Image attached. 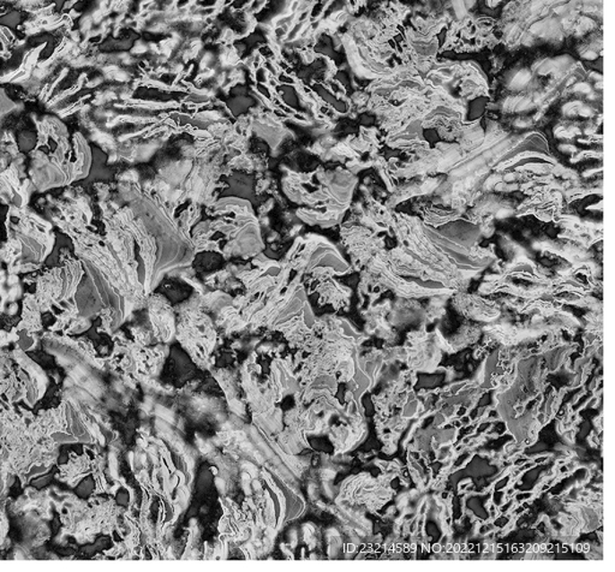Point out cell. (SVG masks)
<instances>
[{"mask_svg": "<svg viewBox=\"0 0 615 572\" xmlns=\"http://www.w3.org/2000/svg\"><path fill=\"white\" fill-rule=\"evenodd\" d=\"M206 212L211 218L194 226L190 234L195 254L208 250L225 259H249L263 253L259 221L248 201L222 197Z\"/></svg>", "mask_w": 615, "mask_h": 572, "instance_id": "6da1fadb", "label": "cell"}, {"mask_svg": "<svg viewBox=\"0 0 615 572\" xmlns=\"http://www.w3.org/2000/svg\"><path fill=\"white\" fill-rule=\"evenodd\" d=\"M356 176L344 169L319 168L309 174L290 172L282 178V189L290 200L299 204L300 221L321 228L341 224L351 206Z\"/></svg>", "mask_w": 615, "mask_h": 572, "instance_id": "7a4b0ae2", "label": "cell"}, {"mask_svg": "<svg viewBox=\"0 0 615 572\" xmlns=\"http://www.w3.org/2000/svg\"><path fill=\"white\" fill-rule=\"evenodd\" d=\"M282 261L296 273L316 282L326 281L334 275L348 274L352 271L338 249L319 235L297 238L288 256Z\"/></svg>", "mask_w": 615, "mask_h": 572, "instance_id": "3957f363", "label": "cell"}, {"mask_svg": "<svg viewBox=\"0 0 615 572\" xmlns=\"http://www.w3.org/2000/svg\"><path fill=\"white\" fill-rule=\"evenodd\" d=\"M201 306V296L195 292L189 301L176 307V341L197 366L207 367L218 334L213 321Z\"/></svg>", "mask_w": 615, "mask_h": 572, "instance_id": "277c9868", "label": "cell"}, {"mask_svg": "<svg viewBox=\"0 0 615 572\" xmlns=\"http://www.w3.org/2000/svg\"><path fill=\"white\" fill-rule=\"evenodd\" d=\"M394 226L392 228L398 246L406 247L427 263L436 267L455 282L458 291H463L469 279L452 264L446 256L428 238L424 231L423 221L420 217L405 213H394Z\"/></svg>", "mask_w": 615, "mask_h": 572, "instance_id": "5b68a950", "label": "cell"}, {"mask_svg": "<svg viewBox=\"0 0 615 572\" xmlns=\"http://www.w3.org/2000/svg\"><path fill=\"white\" fill-rule=\"evenodd\" d=\"M360 282H377L385 290H390L401 299H427L436 295H454L457 292L441 282H422L395 274L388 267L386 249L377 253L367 266L360 270Z\"/></svg>", "mask_w": 615, "mask_h": 572, "instance_id": "8992f818", "label": "cell"}, {"mask_svg": "<svg viewBox=\"0 0 615 572\" xmlns=\"http://www.w3.org/2000/svg\"><path fill=\"white\" fill-rule=\"evenodd\" d=\"M83 273L82 261L79 257H68L63 261L62 266L53 267L40 275L37 282L35 299L42 312L75 298Z\"/></svg>", "mask_w": 615, "mask_h": 572, "instance_id": "52a82bcc", "label": "cell"}, {"mask_svg": "<svg viewBox=\"0 0 615 572\" xmlns=\"http://www.w3.org/2000/svg\"><path fill=\"white\" fill-rule=\"evenodd\" d=\"M30 181L39 192L68 186L76 181V169L72 160L59 164L41 150L30 153Z\"/></svg>", "mask_w": 615, "mask_h": 572, "instance_id": "ba28073f", "label": "cell"}, {"mask_svg": "<svg viewBox=\"0 0 615 572\" xmlns=\"http://www.w3.org/2000/svg\"><path fill=\"white\" fill-rule=\"evenodd\" d=\"M386 261L390 270L402 277L419 279L422 282H441L446 288L458 291L455 282L446 275L441 273L436 267L406 247L397 246L394 249L386 250Z\"/></svg>", "mask_w": 615, "mask_h": 572, "instance_id": "9c48e42d", "label": "cell"}, {"mask_svg": "<svg viewBox=\"0 0 615 572\" xmlns=\"http://www.w3.org/2000/svg\"><path fill=\"white\" fill-rule=\"evenodd\" d=\"M341 236L348 250L353 268L363 270L367 264L385 249V238L377 236L372 229L357 222L348 221L342 225Z\"/></svg>", "mask_w": 615, "mask_h": 572, "instance_id": "30bf717a", "label": "cell"}, {"mask_svg": "<svg viewBox=\"0 0 615 572\" xmlns=\"http://www.w3.org/2000/svg\"><path fill=\"white\" fill-rule=\"evenodd\" d=\"M388 483L390 479H386V476L377 480L370 478L368 474L353 476L346 480L342 485L339 499L363 504L369 510H377L387 503L392 496Z\"/></svg>", "mask_w": 615, "mask_h": 572, "instance_id": "8fae6325", "label": "cell"}, {"mask_svg": "<svg viewBox=\"0 0 615 572\" xmlns=\"http://www.w3.org/2000/svg\"><path fill=\"white\" fill-rule=\"evenodd\" d=\"M405 362L413 370L434 372L441 360V349L437 345L434 332L428 334L426 325L411 331L404 345Z\"/></svg>", "mask_w": 615, "mask_h": 572, "instance_id": "7c38bea8", "label": "cell"}, {"mask_svg": "<svg viewBox=\"0 0 615 572\" xmlns=\"http://www.w3.org/2000/svg\"><path fill=\"white\" fill-rule=\"evenodd\" d=\"M528 199L518 204L515 215H535L544 222L553 221L557 215L564 211L563 194L548 188L546 185H536L529 190Z\"/></svg>", "mask_w": 615, "mask_h": 572, "instance_id": "4fadbf2b", "label": "cell"}, {"mask_svg": "<svg viewBox=\"0 0 615 572\" xmlns=\"http://www.w3.org/2000/svg\"><path fill=\"white\" fill-rule=\"evenodd\" d=\"M409 155L410 159L406 161H399L397 158H392L390 161H387L394 179H410L437 174L440 152L437 148L429 146Z\"/></svg>", "mask_w": 615, "mask_h": 572, "instance_id": "5bb4252c", "label": "cell"}, {"mask_svg": "<svg viewBox=\"0 0 615 572\" xmlns=\"http://www.w3.org/2000/svg\"><path fill=\"white\" fill-rule=\"evenodd\" d=\"M146 307L154 338L161 344H168L176 339V310L168 299L152 292Z\"/></svg>", "mask_w": 615, "mask_h": 572, "instance_id": "9a60e30c", "label": "cell"}, {"mask_svg": "<svg viewBox=\"0 0 615 572\" xmlns=\"http://www.w3.org/2000/svg\"><path fill=\"white\" fill-rule=\"evenodd\" d=\"M452 306L466 319L494 323L501 316V307L496 301H490L477 294L457 291L452 295Z\"/></svg>", "mask_w": 615, "mask_h": 572, "instance_id": "2e32d148", "label": "cell"}, {"mask_svg": "<svg viewBox=\"0 0 615 572\" xmlns=\"http://www.w3.org/2000/svg\"><path fill=\"white\" fill-rule=\"evenodd\" d=\"M532 245L533 249L563 257L574 266L593 260V253L590 252L589 248L570 239H550L547 238V236L537 235L533 238Z\"/></svg>", "mask_w": 615, "mask_h": 572, "instance_id": "e0dca14e", "label": "cell"}, {"mask_svg": "<svg viewBox=\"0 0 615 572\" xmlns=\"http://www.w3.org/2000/svg\"><path fill=\"white\" fill-rule=\"evenodd\" d=\"M518 201L505 195L487 193L479 197L473 206L466 212V219L479 225L484 218H507L515 214Z\"/></svg>", "mask_w": 615, "mask_h": 572, "instance_id": "ac0fdd59", "label": "cell"}, {"mask_svg": "<svg viewBox=\"0 0 615 572\" xmlns=\"http://www.w3.org/2000/svg\"><path fill=\"white\" fill-rule=\"evenodd\" d=\"M299 377L293 373L291 366L282 360H275L272 363L266 388V394L272 402L278 403L286 395L299 392Z\"/></svg>", "mask_w": 615, "mask_h": 572, "instance_id": "d6986e66", "label": "cell"}, {"mask_svg": "<svg viewBox=\"0 0 615 572\" xmlns=\"http://www.w3.org/2000/svg\"><path fill=\"white\" fill-rule=\"evenodd\" d=\"M443 182V178H433V176H420V178L405 179V182L395 186L385 204L390 210H394L399 204L412 197L429 195L439 189Z\"/></svg>", "mask_w": 615, "mask_h": 572, "instance_id": "ffe728a7", "label": "cell"}, {"mask_svg": "<svg viewBox=\"0 0 615 572\" xmlns=\"http://www.w3.org/2000/svg\"><path fill=\"white\" fill-rule=\"evenodd\" d=\"M330 440L333 444L335 454H345L367 437V425L362 416L353 414L348 422L331 426Z\"/></svg>", "mask_w": 615, "mask_h": 572, "instance_id": "44dd1931", "label": "cell"}, {"mask_svg": "<svg viewBox=\"0 0 615 572\" xmlns=\"http://www.w3.org/2000/svg\"><path fill=\"white\" fill-rule=\"evenodd\" d=\"M387 321L392 327H405L408 325H426V308L416 299H401L392 305Z\"/></svg>", "mask_w": 615, "mask_h": 572, "instance_id": "7402d4cb", "label": "cell"}, {"mask_svg": "<svg viewBox=\"0 0 615 572\" xmlns=\"http://www.w3.org/2000/svg\"><path fill=\"white\" fill-rule=\"evenodd\" d=\"M439 229L444 235L448 238L455 239L466 248L473 252V249L479 246L481 236L480 226L475 222L470 221L469 219L459 218L457 221L448 222V224L440 226ZM473 254V253H472Z\"/></svg>", "mask_w": 615, "mask_h": 572, "instance_id": "603a6c76", "label": "cell"}, {"mask_svg": "<svg viewBox=\"0 0 615 572\" xmlns=\"http://www.w3.org/2000/svg\"><path fill=\"white\" fill-rule=\"evenodd\" d=\"M317 291L321 296L320 305H332L335 310L348 308L352 295L351 289L335 282L334 278L317 282Z\"/></svg>", "mask_w": 615, "mask_h": 572, "instance_id": "cb8c5ba5", "label": "cell"}, {"mask_svg": "<svg viewBox=\"0 0 615 572\" xmlns=\"http://www.w3.org/2000/svg\"><path fill=\"white\" fill-rule=\"evenodd\" d=\"M484 140H486V134H484L480 121L462 123L455 137V143H458L466 153H472V152L479 150Z\"/></svg>", "mask_w": 615, "mask_h": 572, "instance_id": "d4e9b609", "label": "cell"}, {"mask_svg": "<svg viewBox=\"0 0 615 572\" xmlns=\"http://www.w3.org/2000/svg\"><path fill=\"white\" fill-rule=\"evenodd\" d=\"M307 437L308 434L295 423H285V429L279 434L278 440L282 450L290 455H297L304 448L310 447Z\"/></svg>", "mask_w": 615, "mask_h": 572, "instance_id": "484cf974", "label": "cell"}, {"mask_svg": "<svg viewBox=\"0 0 615 572\" xmlns=\"http://www.w3.org/2000/svg\"><path fill=\"white\" fill-rule=\"evenodd\" d=\"M462 211L455 208H444L436 204H428L420 211V221L432 228H440L448 222L457 221L462 218Z\"/></svg>", "mask_w": 615, "mask_h": 572, "instance_id": "4316f807", "label": "cell"}, {"mask_svg": "<svg viewBox=\"0 0 615 572\" xmlns=\"http://www.w3.org/2000/svg\"><path fill=\"white\" fill-rule=\"evenodd\" d=\"M437 150L440 152V162L439 169H437V174H450L452 169L459 164V162L464 160L466 158L465 151L462 150V147L455 143H437Z\"/></svg>", "mask_w": 615, "mask_h": 572, "instance_id": "83f0119b", "label": "cell"}, {"mask_svg": "<svg viewBox=\"0 0 615 572\" xmlns=\"http://www.w3.org/2000/svg\"><path fill=\"white\" fill-rule=\"evenodd\" d=\"M74 153L75 160L72 161L76 169V181L90 175L91 166V151L86 139L81 134L74 135Z\"/></svg>", "mask_w": 615, "mask_h": 572, "instance_id": "f1b7e54d", "label": "cell"}, {"mask_svg": "<svg viewBox=\"0 0 615 572\" xmlns=\"http://www.w3.org/2000/svg\"><path fill=\"white\" fill-rule=\"evenodd\" d=\"M481 334H482V328L465 321L461 328L450 338H447L448 347L451 352L461 351L463 348L469 347V345L475 344L479 341Z\"/></svg>", "mask_w": 615, "mask_h": 572, "instance_id": "f546056e", "label": "cell"}, {"mask_svg": "<svg viewBox=\"0 0 615 572\" xmlns=\"http://www.w3.org/2000/svg\"><path fill=\"white\" fill-rule=\"evenodd\" d=\"M386 144L388 147L394 148V150L402 151L408 154H412L417 151L423 150V148L429 147V143H428L426 140L419 139L416 135L404 134L403 132L390 134V135L386 137Z\"/></svg>", "mask_w": 615, "mask_h": 572, "instance_id": "4dcf8cb0", "label": "cell"}, {"mask_svg": "<svg viewBox=\"0 0 615 572\" xmlns=\"http://www.w3.org/2000/svg\"><path fill=\"white\" fill-rule=\"evenodd\" d=\"M499 245L505 256H507L508 264L519 263V261H533L528 257V252L514 239L508 238L507 235H500Z\"/></svg>", "mask_w": 615, "mask_h": 572, "instance_id": "1f68e13d", "label": "cell"}, {"mask_svg": "<svg viewBox=\"0 0 615 572\" xmlns=\"http://www.w3.org/2000/svg\"><path fill=\"white\" fill-rule=\"evenodd\" d=\"M40 307H39L35 296H30V298H27L26 301H24L23 324L26 325L28 330H40Z\"/></svg>", "mask_w": 615, "mask_h": 572, "instance_id": "d6a6232c", "label": "cell"}, {"mask_svg": "<svg viewBox=\"0 0 615 572\" xmlns=\"http://www.w3.org/2000/svg\"><path fill=\"white\" fill-rule=\"evenodd\" d=\"M373 166L377 169V172H379L381 178H383L385 185L387 186L388 192H394L395 186L397 185H395L394 176H392L391 169L388 168V162L385 160V158L379 157V155L377 154L376 157H374Z\"/></svg>", "mask_w": 615, "mask_h": 572, "instance_id": "836d02e7", "label": "cell"}, {"mask_svg": "<svg viewBox=\"0 0 615 572\" xmlns=\"http://www.w3.org/2000/svg\"><path fill=\"white\" fill-rule=\"evenodd\" d=\"M5 434V426L4 423H3L2 419H0V439H2L3 437H4Z\"/></svg>", "mask_w": 615, "mask_h": 572, "instance_id": "e575fe53", "label": "cell"}]
</instances>
